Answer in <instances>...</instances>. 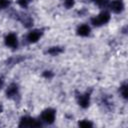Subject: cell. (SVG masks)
<instances>
[{"instance_id": "6da1fadb", "label": "cell", "mask_w": 128, "mask_h": 128, "mask_svg": "<svg viewBox=\"0 0 128 128\" xmlns=\"http://www.w3.org/2000/svg\"><path fill=\"white\" fill-rule=\"evenodd\" d=\"M109 19H110V15H109L108 12L105 11V12L100 13L98 16L94 17L91 21H92V24H93V25H95V26H100V25H102V24L107 23V22L109 21Z\"/></svg>"}, {"instance_id": "7a4b0ae2", "label": "cell", "mask_w": 128, "mask_h": 128, "mask_svg": "<svg viewBox=\"0 0 128 128\" xmlns=\"http://www.w3.org/2000/svg\"><path fill=\"white\" fill-rule=\"evenodd\" d=\"M41 117H42V120L44 122H46L48 124H51V123H53V121L55 119V112L52 109H47L42 113Z\"/></svg>"}, {"instance_id": "3957f363", "label": "cell", "mask_w": 128, "mask_h": 128, "mask_svg": "<svg viewBox=\"0 0 128 128\" xmlns=\"http://www.w3.org/2000/svg\"><path fill=\"white\" fill-rule=\"evenodd\" d=\"M39 125L40 123H38L33 118H29V117H24L20 122V126H24V127H36Z\"/></svg>"}, {"instance_id": "277c9868", "label": "cell", "mask_w": 128, "mask_h": 128, "mask_svg": "<svg viewBox=\"0 0 128 128\" xmlns=\"http://www.w3.org/2000/svg\"><path fill=\"white\" fill-rule=\"evenodd\" d=\"M110 7H111L112 11H114L116 13H119V12H121L123 10L124 5H123V2L121 0H114V1L111 2Z\"/></svg>"}, {"instance_id": "5b68a950", "label": "cell", "mask_w": 128, "mask_h": 128, "mask_svg": "<svg viewBox=\"0 0 128 128\" xmlns=\"http://www.w3.org/2000/svg\"><path fill=\"white\" fill-rule=\"evenodd\" d=\"M5 43L9 47H15V46H17V37L14 34H12V33L11 34H8L6 36Z\"/></svg>"}, {"instance_id": "8992f818", "label": "cell", "mask_w": 128, "mask_h": 128, "mask_svg": "<svg viewBox=\"0 0 128 128\" xmlns=\"http://www.w3.org/2000/svg\"><path fill=\"white\" fill-rule=\"evenodd\" d=\"M77 32H78V34H79L80 36H87V35L90 33V28H89L88 25H81V26L78 28Z\"/></svg>"}, {"instance_id": "52a82bcc", "label": "cell", "mask_w": 128, "mask_h": 128, "mask_svg": "<svg viewBox=\"0 0 128 128\" xmlns=\"http://www.w3.org/2000/svg\"><path fill=\"white\" fill-rule=\"evenodd\" d=\"M39 37H40L39 31H32V32H30L28 34V37L27 38H28L29 42H36L39 39Z\"/></svg>"}, {"instance_id": "ba28073f", "label": "cell", "mask_w": 128, "mask_h": 128, "mask_svg": "<svg viewBox=\"0 0 128 128\" xmlns=\"http://www.w3.org/2000/svg\"><path fill=\"white\" fill-rule=\"evenodd\" d=\"M79 104L83 108L88 107V105H89V95H83V96H81L80 99H79Z\"/></svg>"}, {"instance_id": "9c48e42d", "label": "cell", "mask_w": 128, "mask_h": 128, "mask_svg": "<svg viewBox=\"0 0 128 128\" xmlns=\"http://www.w3.org/2000/svg\"><path fill=\"white\" fill-rule=\"evenodd\" d=\"M16 92H17V87H16V85H11V86L8 88V90H7V95L12 96V95H14Z\"/></svg>"}, {"instance_id": "30bf717a", "label": "cell", "mask_w": 128, "mask_h": 128, "mask_svg": "<svg viewBox=\"0 0 128 128\" xmlns=\"http://www.w3.org/2000/svg\"><path fill=\"white\" fill-rule=\"evenodd\" d=\"M48 52H49L50 54L56 55V54H58V53H60V52H61V49H60V48H57V47H53V48H51Z\"/></svg>"}, {"instance_id": "8fae6325", "label": "cell", "mask_w": 128, "mask_h": 128, "mask_svg": "<svg viewBox=\"0 0 128 128\" xmlns=\"http://www.w3.org/2000/svg\"><path fill=\"white\" fill-rule=\"evenodd\" d=\"M94 2L99 6H105L108 2V0H94Z\"/></svg>"}, {"instance_id": "7c38bea8", "label": "cell", "mask_w": 128, "mask_h": 128, "mask_svg": "<svg viewBox=\"0 0 128 128\" xmlns=\"http://www.w3.org/2000/svg\"><path fill=\"white\" fill-rule=\"evenodd\" d=\"M126 90H127V88H126V85H123V86L120 88L121 94H122V96H123L124 98H126V97H127V92H126Z\"/></svg>"}, {"instance_id": "4fadbf2b", "label": "cell", "mask_w": 128, "mask_h": 128, "mask_svg": "<svg viewBox=\"0 0 128 128\" xmlns=\"http://www.w3.org/2000/svg\"><path fill=\"white\" fill-rule=\"evenodd\" d=\"M79 126H81V127H88V126H92V124L89 121H81V122H79Z\"/></svg>"}, {"instance_id": "5bb4252c", "label": "cell", "mask_w": 128, "mask_h": 128, "mask_svg": "<svg viewBox=\"0 0 128 128\" xmlns=\"http://www.w3.org/2000/svg\"><path fill=\"white\" fill-rule=\"evenodd\" d=\"M73 4H74V0H65V6H66L67 8L72 7Z\"/></svg>"}, {"instance_id": "9a60e30c", "label": "cell", "mask_w": 128, "mask_h": 128, "mask_svg": "<svg viewBox=\"0 0 128 128\" xmlns=\"http://www.w3.org/2000/svg\"><path fill=\"white\" fill-rule=\"evenodd\" d=\"M18 3H19L22 7H26V6L28 5V3H29V0H19Z\"/></svg>"}, {"instance_id": "2e32d148", "label": "cell", "mask_w": 128, "mask_h": 128, "mask_svg": "<svg viewBox=\"0 0 128 128\" xmlns=\"http://www.w3.org/2000/svg\"><path fill=\"white\" fill-rule=\"evenodd\" d=\"M8 1L7 0H0V8H4L8 5Z\"/></svg>"}, {"instance_id": "e0dca14e", "label": "cell", "mask_w": 128, "mask_h": 128, "mask_svg": "<svg viewBox=\"0 0 128 128\" xmlns=\"http://www.w3.org/2000/svg\"><path fill=\"white\" fill-rule=\"evenodd\" d=\"M2 84H3V82H2V80H1V79H0V87H1V86H2Z\"/></svg>"}]
</instances>
